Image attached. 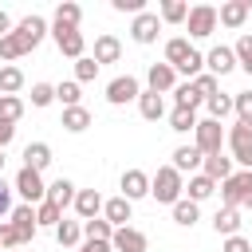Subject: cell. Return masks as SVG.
I'll use <instances>...</instances> for the list:
<instances>
[{
  "mask_svg": "<svg viewBox=\"0 0 252 252\" xmlns=\"http://www.w3.org/2000/svg\"><path fill=\"white\" fill-rule=\"evenodd\" d=\"M150 197H154L158 205H177V201L185 197V181H181V173H177L173 165H161V169L150 177Z\"/></svg>",
  "mask_w": 252,
  "mask_h": 252,
  "instance_id": "obj_1",
  "label": "cell"
},
{
  "mask_svg": "<svg viewBox=\"0 0 252 252\" xmlns=\"http://www.w3.org/2000/svg\"><path fill=\"white\" fill-rule=\"evenodd\" d=\"M228 150H232V161H240L244 169H252V118H236L232 130L224 134Z\"/></svg>",
  "mask_w": 252,
  "mask_h": 252,
  "instance_id": "obj_2",
  "label": "cell"
},
{
  "mask_svg": "<svg viewBox=\"0 0 252 252\" xmlns=\"http://www.w3.org/2000/svg\"><path fill=\"white\" fill-rule=\"evenodd\" d=\"M193 146L209 158V154H220L224 146V126L213 122V118H197V130H193Z\"/></svg>",
  "mask_w": 252,
  "mask_h": 252,
  "instance_id": "obj_3",
  "label": "cell"
},
{
  "mask_svg": "<svg viewBox=\"0 0 252 252\" xmlns=\"http://www.w3.org/2000/svg\"><path fill=\"white\" fill-rule=\"evenodd\" d=\"M185 28H189L193 39H209L217 32V8L213 4H193L189 16H185Z\"/></svg>",
  "mask_w": 252,
  "mask_h": 252,
  "instance_id": "obj_4",
  "label": "cell"
},
{
  "mask_svg": "<svg viewBox=\"0 0 252 252\" xmlns=\"http://www.w3.org/2000/svg\"><path fill=\"white\" fill-rule=\"evenodd\" d=\"M138 94H142V83H138L134 75H114V79L106 83V102H110V106L138 102Z\"/></svg>",
  "mask_w": 252,
  "mask_h": 252,
  "instance_id": "obj_5",
  "label": "cell"
},
{
  "mask_svg": "<svg viewBox=\"0 0 252 252\" xmlns=\"http://www.w3.org/2000/svg\"><path fill=\"white\" fill-rule=\"evenodd\" d=\"M16 193L24 197V205H39V201L47 197V185H43V173H35V169H28V165H20V173H16Z\"/></svg>",
  "mask_w": 252,
  "mask_h": 252,
  "instance_id": "obj_6",
  "label": "cell"
},
{
  "mask_svg": "<svg viewBox=\"0 0 252 252\" xmlns=\"http://www.w3.org/2000/svg\"><path fill=\"white\" fill-rule=\"evenodd\" d=\"M248 189H252V169H240V173H232L228 181H220V201H224V209H240V201H244Z\"/></svg>",
  "mask_w": 252,
  "mask_h": 252,
  "instance_id": "obj_7",
  "label": "cell"
},
{
  "mask_svg": "<svg viewBox=\"0 0 252 252\" xmlns=\"http://www.w3.org/2000/svg\"><path fill=\"white\" fill-rule=\"evenodd\" d=\"M51 35H55L59 55H67V59H83L87 39H83V32H79V28H51Z\"/></svg>",
  "mask_w": 252,
  "mask_h": 252,
  "instance_id": "obj_8",
  "label": "cell"
},
{
  "mask_svg": "<svg viewBox=\"0 0 252 252\" xmlns=\"http://www.w3.org/2000/svg\"><path fill=\"white\" fill-rule=\"evenodd\" d=\"M12 32H16V35H20V39H24V43H28L32 51H35V47L43 43V35H47L51 28H47V20H43V16H35V12H32V16H24V20H20V24L12 28Z\"/></svg>",
  "mask_w": 252,
  "mask_h": 252,
  "instance_id": "obj_9",
  "label": "cell"
},
{
  "mask_svg": "<svg viewBox=\"0 0 252 252\" xmlns=\"http://www.w3.org/2000/svg\"><path fill=\"white\" fill-rule=\"evenodd\" d=\"M8 220H12V228H16V236H20V244H28V240H35V232H39V224H35V209H32V205H16V209L8 213Z\"/></svg>",
  "mask_w": 252,
  "mask_h": 252,
  "instance_id": "obj_10",
  "label": "cell"
},
{
  "mask_svg": "<svg viewBox=\"0 0 252 252\" xmlns=\"http://www.w3.org/2000/svg\"><path fill=\"white\" fill-rule=\"evenodd\" d=\"M158 32H161V20H158V12H138L134 16V24H130V35H134V43H154L158 39Z\"/></svg>",
  "mask_w": 252,
  "mask_h": 252,
  "instance_id": "obj_11",
  "label": "cell"
},
{
  "mask_svg": "<svg viewBox=\"0 0 252 252\" xmlns=\"http://www.w3.org/2000/svg\"><path fill=\"white\" fill-rule=\"evenodd\" d=\"M205 67H209V75H213V79H224L228 71H236V55H232V47L217 43V47L205 55Z\"/></svg>",
  "mask_w": 252,
  "mask_h": 252,
  "instance_id": "obj_12",
  "label": "cell"
},
{
  "mask_svg": "<svg viewBox=\"0 0 252 252\" xmlns=\"http://www.w3.org/2000/svg\"><path fill=\"white\" fill-rule=\"evenodd\" d=\"M146 83H150V91H154V94H169V91L177 87V71H173L169 63H150Z\"/></svg>",
  "mask_w": 252,
  "mask_h": 252,
  "instance_id": "obj_13",
  "label": "cell"
},
{
  "mask_svg": "<svg viewBox=\"0 0 252 252\" xmlns=\"http://www.w3.org/2000/svg\"><path fill=\"white\" fill-rule=\"evenodd\" d=\"M122 197L134 205V201H142V197H150V173L146 169H126L122 173Z\"/></svg>",
  "mask_w": 252,
  "mask_h": 252,
  "instance_id": "obj_14",
  "label": "cell"
},
{
  "mask_svg": "<svg viewBox=\"0 0 252 252\" xmlns=\"http://www.w3.org/2000/svg\"><path fill=\"white\" fill-rule=\"evenodd\" d=\"M146 244H150L146 232L142 228H130V224L126 228H114V236H110V248L114 252H146Z\"/></svg>",
  "mask_w": 252,
  "mask_h": 252,
  "instance_id": "obj_15",
  "label": "cell"
},
{
  "mask_svg": "<svg viewBox=\"0 0 252 252\" xmlns=\"http://www.w3.org/2000/svg\"><path fill=\"white\" fill-rule=\"evenodd\" d=\"M71 209H75L79 220H94V217L102 213V197H98V189H79L75 201H71Z\"/></svg>",
  "mask_w": 252,
  "mask_h": 252,
  "instance_id": "obj_16",
  "label": "cell"
},
{
  "mask_svg": "<svg viewBox=\"0 0 252 252\" xmlns=\"http://www.w3.org/2000/svg\"><path fill=\"white\" fill-rule=\"evenodd\" d=\"M248 12H252V0H228V4L217 8V24H224V28H240V24L248 20Z\"/></svg>",
  "mask_w": 252,
  "mask_h": 252,
  "instance_id": "obj_17",
  "label": "cell"
},
{
  "mask_svg": "<svg viewBox=\"0 0 252 252\" xmlns=\"http://www.w3.org/2000/svg\"><path fill=\"white\" fill-rule=\"evenodd\" d=\"M98 67L102 63H118L122 59V43H118V35H110V32H102L98 39H94V55H91Z\"/></svg>",
  "mask_w": 252,
  "mask_h": 252,
  "instance_id": "obj_18",
  "label": "cell"
},
{
  "mask_svg": "<svg viewBox=\"0 0 252 252\" xmlns=\"http://www.w3.org/2000/svg\"><path fill=\"white\" fill-rule=\"evenodd\" d=\"M24 165L35 169V173H43V169L51 165V146H47V142H28V146H24Z\"/></svg>",
  "mask_w": 252,
  "mask_h": 252,
  "instance_id": "obj_19",
  "label": "cell"
},
{
  "mask_svg": "<svg viewBox=\"0 0 252 252\" xmlns=\"http://www.w3.org/2000/svg\"><path fill=\"white\" fill-rule=\"evenodd\" d=\"M201 161H205V154H201L193 142L173 150V169H177V173H193V169H201Z\"/></svg>",
  "mask_w": 252,
  "mask_h": 252,
  "instance_id": "obj_20",
  "label": "cell"
},
{
  "mask_svg": "<svg viewBox=\"0 0 252 252\" xmlns=\"http://www.w3.org/2000/svg\"><path fill=\"white\" fill-rule=\"evenodd\" d=\"M201 173H205L209 181H228V177H232V158H224V154H209V158L201 161Z\"/></svg>",
  "mask_w": 252,
  "mask_h": 252,
  "instance_id": "obj_21",
  "label": "cell"
},
{
  "mask_svg": "<svg viewBox=\"0 0 252 252\" xmlns=\"http://www.w3.org/2000/svg\"><path fill=\"white\" fill-rule=\"evenodd\" d=\"M102 220H110L114 228H126V220H130V201H126V197L102 201Z\"/></svg>",
  "mask_w": 252,
  "mask_h": 252,
  "instance_id": "obj_22",
  "label": "cell"
},
{
  "mask_svg": "<svg viewBox=\"0 0 252 252\" xmlns=\"http://www.w3.org/2000/svg\"><path fill=\"white\" fill-rule=\"evenodd\" d=\"M213 232L217 236H236L240 232V209H217V217H213Z\"/></svg>",
  "mask_w": 252,
  "mask_h": 252,
  "instance_id": "obj_23",
  "label": "cell"
},
{
  "mask_svg": "<svg viewBox=\"0 0 252 252\" xmlns=\"http://www.w3.org/2000/svg\"><path fill=\"white\" fill-rule=\"evenodd\" d=\"M213 193H217V181H209L205 173H193V177H189V185H185V197H189L193 205H201V201H209Z\"/></svg>",
  "mask_w": 252,
  "mask_h": 252,
  "instance_id": "obj_24",
  "label": "cell"
},
{
  "mask_svg": "<svg viewBox=\"0 0 252 252\" xmlns=\"http://www.w3.org/2000/svg\"><path fill=\"white\" fill-rule=\"evenodd\" d=\"M138 110H142L146 122H158V118L165 114V98L154 94V91H142V94H138Z\"/></svg>",
  "mask_w": 252,
  "mask_h": 252,
  "instance_id": "obj_25",
  "label": "cell"
},
{
  "mask_svg": "<svg viewBox=\"0 0 252 252\" xmlns=\"http://www.w3.org/2000/svg\"><path fill=\"white\" fill-rule=\"evenodd\" d=\"M59 126H63L67 134H83V130L91 126V110H87V106H67V110H63V122H59Z\"/></svg>",
  "mask_w": 252,
  "mask_h": 252,
  "instance_id": "obj_26",
  "label": "cell"
},
{
  "mask_svg": "<svg viewBox=\"0 0 252 252\" xmlns=\"http://www.w3.org/2000/svg\"><path fill=\"white\" fill-rule=\"evenodd\" d=\"M75 193H79V189H75V185H71L67 177H59V181H51V185H47V197H43V201H51V205L67 209V205L75 201Z\"/></svg>",
  "mask_w": 252,
  "mask_h": 252,
  "instance_id": "obj_27",
  "label": "cell"
},
{
  "mask_svg": "<svg viewBox=\"0 0 252 252\" xmlns=\"http://www.w3.org/2000/svg\"><path fill=\"white\" fill-rule=\"evenodd\" d=\"M189 51H193V47H189V39H185V35H173V39H165V63H169L173 71H177V67L189 59Z\"/></svg>",
  "mask_w": 252,
  "mask_h": 252,
  "instance_id": "obj_28",
  "label": "cell"
},
{
  "mask_svg": "<svg viewBox=\"0 0 252 252\" xmlns=\"http://www.w3.org/2000/svg\"><path fill=\"white\" fill-rule=\"evenodd\" d=\"M79 20H83V8L63 0V4H55V24L51 28H79Z\"/></svg>",
  "mask_w": 252,
  "mask_h": 252,
  "instance_id": "obj_29",
  "label": "cell"
},
{
  "mask_svg": "<svg viewBox=\"0 0 252 252\" xmlns=\"http://www.w3.org/2000/svg\"><path fill=\"white\" fill-rule=\"evenodd\" d=\"M79 236H83V220H59V224H55V240H59V248H75Z\"/></svg>",
  "mask_w": 252,
  "mask_h": 252,
  "instance_id": "obj_30",
  "label": "cell"
},
{
  "mask_svg": "<svg viewBox=\"0 0 252 252\" xmlns=\"http://www.w3.org/2000/svg\"><path fill=\"white\" fill-rule=\"evenodd\" d=\"M169 94H173V102H177L181 110H197V106L205 102V98H201V94L193 91V83H177V87H173Z\"/></svg>",
  "mask_w": 252,
  "mask_h": 252,
  "instance_id": "obj_31",
  "label": "cell"
},
{
  "mask_svg": "<svg viewBox=\"0 0 252 252\" xmlns=\"http://www.w3.org/2000/svg\"><path fill=\"white\" fill-rule=\"evenodd\" d=\"M169 130H177V134H193V130H197V110H181V106H173V110H169Z\"/></svg>",
  "mask_w": 252,
  "mask_h": 252,
  "instance_id": "obj_32",
  "label": "cell"
},
{
  "mask_svg": "<svg viewBox=\"0 0 252 252\" xmlns=\"http://www.w3.org/2000/svg\"><path fill=\"white\" fill-rule=\"evenodd\" d=\"M169 209H173V220H177L181 228H193V224H197V217H201V209H197L189 197H181V201H177V205H169Z\"/></svg>",
  "mask_w": 252,
  "mask_h": 252,
  "instance_id": "obj_33",
  "label": "cell"
},
{
  "mask_svg": "<svg viewBox=\"0 0 252 252\" xmlns=\"http://www.w3.org/2000/svg\"><path fill=\"white\" fill-rule=\"evenodd\" d=\"M28 51H32V47H28V43H24V39H20L16 32H8V35L0 39V59H4V63L20 59V55H28Z\"/></svg>",
  "mask_w": 252,
  "mask_h": 252,
  "instance_id": "obj_34",
  "label": "cell"
},
{
  "mask_svg": "<svg viewBox=\"0 0 252 252\" xmlns=\"http://www.w3.org/2000/svg\"><path fill=\"white\" fill-rule=\"evenodd\" d=\"M16 91H24V71L4 63L0 67V94H16Z\"/></svg>",
  "mask_w": 252,
  "mask_h": 252,
  "instance_id": "obj_35",
  "label": "cell"
},
{
  "mask_svg": "<svg viewBox=\"0 0 252 252\" xmlns=\"http://www.w3.org/2000/svg\"><path fill=\"white\" fill-rule=\"evenodd\" d=\"M185 16H189V4H185V0H161L158 20H165V24H185Z\"/></svg>",
  "mask_w": 252,
  "mask_h": 252,
  "instance_id": "obj_36",
  "label": "cell"
},
{
  "mask_svg": "<svg viewBox=\"0 0 252 252\" xmlns=\"http://www.w3.org/2000/svg\"><path fill=\"white\" fill-rule=\"evenodd\" d=\"M205 106H209V118H213V122H224V118L232 114V94H220V91H217L213 98H205Z\"/></svg>",
  "mask_w": 252,
  "mask_h": 252,
  "instance_id": "obj_37",
  "label": "cell"
},
{
  "mask_svg": "<svg viewBox=\"0 0 252 252\" xmlns=\"http://www.w3.org/2000/svg\"><path fill=\"white\" fill-rule=\"evenodd\" d=\"M59 220H63V209L59 205H51V201H39L35 205V224L39 228H55Z\"/></svg>",
  "mask_w": 252,
  "mask_h": 252,
  "instance_id": "obj_38",
  "label": "cell"
},
{
  "mask_svg": "<svg viewBox=\"0 0 252 252\" xmlns=\"http://www.w3.org/2000/svg\"><path fill=\"white\" fill-rule=\"evenodd\" d=\"M83 236H87V240H110V236H114V224H110V220H102V217L83 220Z\"/></svg>",
  "mask_w": 252,
  "mask_h": 252,
  "instance_id": "obj_39",
  "label": "cell"
},
{
  "mask_svg": "<svg viewBox=\"0 0 252 252\" xmlns=\"http://www.w3.org/2000/svg\"><path fill=\"white\" fill-rule=\"evenodd\" d=\"M232 55H236V67L252 75V35H248V32H244V35L232 43Z\"/></svg>",
  "mask_w": 252,
  "mask_h": 252,
  "instance_id": "obj_40",
  "label": "cell"
},
{
  "mask_svg": "<svg viewBox=\"0 0 252 252\" xmlns=\"http://www.w3.org/2000/svg\"><path fill=\"white\" fill-rule=\"evenodd\" d=\"M20 114H24V102L16 98V94H0V122H20Z\"/></svg>",
  "mask_w": 252,
  "mask_h": 252,
  "instance_id": "obj_41",
  "label": "cell"
},
{
  "mask_svg": "<svg viewBox=\"0 0 252 252\" xmlns=\"http://www.w3.org/2000/svg\"><path fill=\"white\" fill-rule=\"evenodd\" d=\"M189 83H193V91H197L201 98H213V94L220 91V79H213L209 71H201V75H197V79H189Z\"/></svg>",
  "mask_w": 252,
  "mask_h": 252,
  "instance_id": "obj_42",
  "label": "cell"
},
{
  "mask_svg": "<svg viewBox=\"0 0 252 252\" xmlns=\"http://www.w3.org/2000/svg\"><path fill=\"white\" fill-rule=\"evenodd\" d=\"M55 102H63V110H67V106H79V83H75V79L59 83V87H55Z\"/></svg>",
  "mask_w": 252,
  "mask_h": 252,
  "instance_id": "obj_43",
  "label": "cell"
},
{
  "mask_svg": "<svg viewBox=\"0 0 252 252\" xmlns=\"http://www.w3.org/2000/svg\"><path fill=\"white\" fill-rule=\"evenodd\" d=\"M91 79H98V63H94L91 55L75 59V83H91Z\"/></svg>",
  "mask_w": 252,
  "mask_h": 252,
  "instance_id": "obj_44",
  "label": "cell"
},
{
  "mask_svg": "<svg viewBox=\"0 0 252 252\" xmlns=\"http://www.w3.org/2000/svg\"><path fill=\"white\" fill-rule=\"evenodd\" d=\"M51 102H55V87H51V83H32V106L43 110V106H51Z\"/></svg>",
  "mask_w": 252,
  "mask_h": 252,
  "instance_id": "obj_45",
  "label": "cell"
},
{
  "mask_svg": "<svg viewBox=\"0 0 252 252\" xmlns=\"http://www.w3.org/2000/svg\"><path fill=\"white\" fill-rule=\"evenodd\" d=\"M232 114L236 118H252V91H236L232 94Z\"/></svg>",
  "mask_w": 252,
  "mask_h": 252,
  "instance_id": "obj_46",
  "label": "cell"
},
{
  "mask_svg": "<svg viewBox=\"0 0 252 252\" xmlns=\"http://www.w3.org/2000/svg\"><path fill=\"white\" fill-rule=\"evenodd\" d=\"M201 67H205V55H201V51H189V59H185L177 71H181V75H189V79H197V75H201Z\"/></svg>",
  "mask_w": 252,
  "mask_h": 252,
  "instance_id": "obj_47",
  "label": "cell"
},
{
  "mask_svg": "<svg viewBox=\"0 0 252 252\" xmlns=\"http://www.w3.org/2000/svg\"><path fill=\"white\" fill-rule=\"evenodd\" d=\"M0 248H4V252H8V248H20V236H16L12 220H0Z\"/></svg>",
  "mask_w": 252,
  "mask_h": 252,
  "instance_id": "obj_48",
  "label": "cell"
},
{
  "mask_svg": "<svg viewBox=\"0 0 252 252\" xmlns=\"http://www.w3.org/2000/svg\"><path fill=\"white\" fill-rule=\"evenodd\" d=\"M220 252H252V244L236 232V236H224V248H220Z\"/></svg>",
  "mask_w": 252,
  "mask_h": 252,
  "instance_id": "obj_49",
  "label": "cell"
},
{
  "mask_svg": "<svg viewBox=\"0 0 252 252\" xmlns=\"http://www.w3.org/2000/svg\"><path fill=\"white\" fill-rule=\"evenodd\" d=\"M114 12H130V16H138V12H146V0H114Z\"/></svg>",
  "mask_w": 252,
  "mask_h": 252,
  "instance_id": "obj_50",
  "label": "cell"
},
{
  "mask_svg": "<svg viewBox=\"0 0 252 252\" xmlns=\"http://www.w3.org/2000/svg\"><path fill=\"white\" fill-rule=\"evenodd\" d=\"M8 213H12V189H8V185H4V177H0V220H4Z\"/></svg>",
  "mask_w": 252,
  "mask_h": 252,
  "instance_id": "obj_51",
  "label": "cell"
},
{
  "mask_svg": "<svg viewBox=\"0 0 252 252\" xmlns=\"http://www.w3.org/2000/svg\"><path fill=\"white\" fill-rule=\"evenodd\" d=\"M79 252H114V248H110V240H83Z\"/></svg>",
  "mask_w": 252,
  "mask_h": 252,
  "instance_id": "obj_52",
  "label": "cell"
},
{
  "mask_svg": "<svg viewBox=\"0 0 252 252\" xmlns=\"http://www.w3.org/2000/svg\"><path fill=\"white\" fill-rule=\"evenodd\" d=\"M12 138H16V126H12V122H0V150H4Z\"/></svg>",
  "mask_w": 252,
  "mask_h": 252,
  "instance_id": "obj_53",
  "label": "cell"
},
{
  "mask_svg": "<svg viewBox=\"0 0 252 252\" xmlns=\"http://www.w3.org/2000/svg\"><path fill=\"white\" fill-rule=\"evenodd\" d=\"M12 28H16V24H12V16H8V12H0V39H4Z\"/></svg>",
  "mask_w": 252,
  "mask_h": 252,
  "instance_id": "obj_54",
  "label": "cell"
},
{
  "mask_svg": "<svg viewBox=\"0 0 252 252\" xmlns=\"http://www.w3.org/2000/svg\"><path fill=\"white\" fill-rule=\"evenodd\" d=\"M240 209H252V189L244 193V201H240Z\"/></svg>",
  "mask_w": 252,
  "mask_h": 252,
  "instance_id": "obj_55",
  "label": "cell"
},
{
  "mask_svg": "<svg viewBox=\"0 0 252 252\" xmlns=\"http://www.w3.org/2000/svg\"><path fill=\"white\" fill-rule=\"evenodd\" d=\"M4 161H8V158H4V150H0V169H4Z\"/></svg>",
  "mask_w": 252,
  "mask_h": 252,
  "instance_id": "obj_56",
  "label": "cell"
},
{
  "mask_svg": "<svg viewBox=\"0 0 252 252\" xmlns=\"http://www.w3.org/2000/svg\"><path fill=\"white\" fill-rule=\"evenodd\" d=\"M8 252H16V248H8Z\"/></svg>",
  "mask_w": 252,
  "mask_h": 252,
  "instance_id": "obj_57",
  "label": "cell"
},
{
  "mask_svg": "<svg viewBox=\"0 0 252 252\" xmlns=\"http://www.w3.org/2000/svg\"><path fill=\"white\" fill-rule=\"evenodd\" d=\"M0 252H4V248H0Z\"/></svg>",
  "mask_w": 252,
  "mask_h": 252,
  "instance_id": "obj_58",
  "label": "cell"
}]
</instances>
